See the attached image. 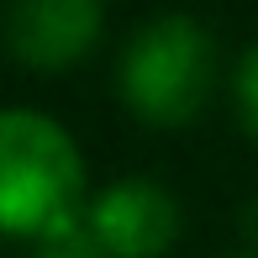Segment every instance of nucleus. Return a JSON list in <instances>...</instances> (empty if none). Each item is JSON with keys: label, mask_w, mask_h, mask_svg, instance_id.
I'll list each match as a JSON object with an SVG mask.
<instances>
[{"label": "nucleus", "mask_w": 258, "mask_h": 258, "mask_svg": "<svg viewBox=\"0 0 258 258\" xmlns=\"http://www.w3.org/2000/svg\"><path fill=\"white\" fill-rule=\"evenodd\" d=\"M85 211V158L37 111H0V232L48 237Z\"/></svg>", "instance_id": "f257e3e1"}, {"label": "nucleus", "mask_w": 258, "mask_h": 258, "mask_svg": "<svg viewBox=\"0 0 258 258\" xmlns=\"http://www.w3.org/2000/svg\"><path fill=\"white\" fill-rule=\"evenodd\" d=\"M100 37V0H11L6 11V48L21 69H58L79 63Z\"/></svg>", "instance_id": "7ed1b4c3"}, {"label": "nucleus", "mask_w": 258, "mask_h": 258, "mask_svg": "<svg viewBox=\"0 0 258 258\" xmlns=\"http://www.w3.org/2000/svg\"><path fill=\"white\" fill-rule=\"evenodd\" d=\"M111 258H158L179 237V206L153 179H121L85 211Z\"/></svg>", "instance_id": "20e7f679"}, {"label": "nucleus", "mask_w": 258, "mask_h": 258, "mask_svg": "<svg viewBox=\"0 0 258 258\" xmlns=\"http://www.w3.org/2000/svg\"><path fill=\"white\" fill-rule=\"evenodd\" d=\"M211 90V37L190 16H158L126 42L121 95L143 121L179 126L206 105Z\"/></svg>", "instance_id": "f03ea898"}, {"label": "nucleus", "mask_w": 258, "mask_h": 258, "mask_svg": "<svg viewBox=\"0 0 258 258\" xmlns=\"http://www.w3.org/2000/svg\"><path fill=\"white\" fill-rule=\"evenodd\" d=\"M37 258H111L100 248L95 227H90V216H74L69 227L48 232V237H37Z\"/></svg>", "instance_id": "39448f33"}, {"label": "nucleus", "mask_w": 258, "mask_h": 258, "mask_svg": "<svg viewBox=\"0 0 258 258\" xmlns=\"http://www.w3.org/2000/svg\"><path fill=\"white\" fill-rule=\"evenodd\" d=\"M237 100H242V121L258 132V48L242 58V69H237Z\"/></svg>", "instance_id": "423d86ee"}]
</instances>
